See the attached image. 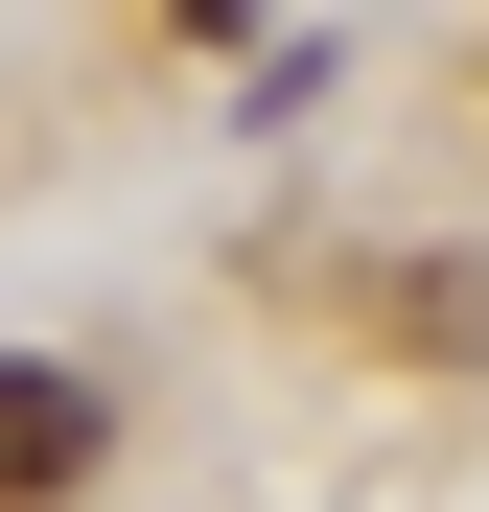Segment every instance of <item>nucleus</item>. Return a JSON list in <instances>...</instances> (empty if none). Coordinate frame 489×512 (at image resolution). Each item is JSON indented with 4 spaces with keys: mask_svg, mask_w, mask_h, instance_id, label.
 Masks as SVG:
<instances>
[{
    "mask_svg": "<svg viewBox=\"0 0 489 512\" xmlns=\"http://www.w3.org/2000/svg\"><path fill=\"white\" fill-rule=\"evenodd\" d=\"M94 443H117V396H94V373H0V512L94 489Z\"/></svg>",
    "mask_w": 489,
    "mask_h": 512,
    "instance_id": "obj_1",
    "label": "nucleus"
},
{
    "mask_svg": "<svg viewBox=\"0 0 489 512\" xmlns=\"http://www.w3.org/2000/svg\"><path fill=\"white\" fill-rule=\"evenodd\" d=\"M187 24H257V0H187Z\"/></svg>",
    "mask_w": 489,
    "mask_h": 512,
    "instance_id": "obj_2",
    "label": "nucleus"
}]
</instances>
